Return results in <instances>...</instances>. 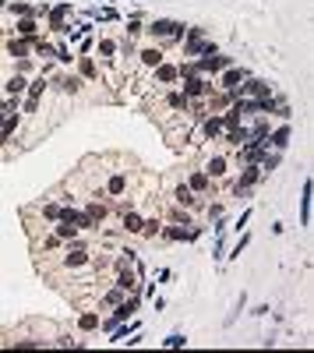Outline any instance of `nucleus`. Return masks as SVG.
Instances as JSON below:
<instances>
[{
    "label": "nucleus",
    "mask_w": 314,
    "mask_h": 353,
    "mask_svg": "<svg viewBox=\"0 0 314 353\" xmlns=\"http://www.w3.org/2000/svg\"><path fill=\"white\" fill-rule=\"evenodd\" d=\"M148 35H152V43H155V46L180 43V39H184V25H180V21H170V18H159V21H152V25H148Z\"/></svg>",
    "instance_id": "obj_1"
},
{
    "label": "nucleus",
    "mask_w": 314,
    "mask_h": 353,
    "mask_svg": "<svg viewBox=\"0 0 314 353\" xmlns=\"http://www.w3.org/2000/svg\"><path fill=\"white\" fill-rule=\"evenodd\" d=\"M187 187H191L194 194H198V198H209V194L215 191V184L209 180V173H205L202 166H194V170H191V177H187Z\"/></svg>",
    "instance_id": "obj_2"
},
{
    "label": "nucleus",
    "mask_w": 314,
    "mask_h": 353,
    "mask_svg": "<svg viewBox=\"0 0 314 353\" xmlns=\"http://www.w3.org/2000/svg\"><path fill=\"white\" fill-rule=\"evenodd\" d=\"M134 60H138L141 71H155V67L163 64V46H155V43H152V46H141V50L134 53Z\"/></svg>",
    "instance_id": "obj_3"
},
{
    "label": "nucleus",
    "mask_w": 314,
    "mask_h": 353,
    "mask_svg": "<svg viewBox=\"0 0 314 353\" xmlns=\"http://www.w3.org/2000/svg\"><path fill=\"white\" fill-rule=\"evenodd\" d=\"M25 89H28V82H25V74H18V71L4 82V96H25Z\"/></svg>",
    "instance_id": "obj_4"
},
{
    "label": "nucleus",
    "mask_w": 314,
    "mask_h": 353,
    "mask_svg": "<svg viewBox=\"0 0 314 353\" xmlns=\"http://www.w3.org/2000/svg\"><path fill=\"white\" fill-rule=\"evenodd\" d=\"M286 141H290V127H279L272 138H265V148L272 145V148H286Z\"/></svg>",
    "instance_id": "obj_5"
},
{
    "label": "nucleus",
    "mask_w": 314,
    "mask_h": 353,
    "mask_svg": "<svg viewBox=\"0 0 314 353\" xmlns=\"http://www.w3.org/2000/svg\"><path fill=\"white\" fill-rule=\"evenodd\" d=\"M14 32H18L21 39H35V18H21V21L14 25Z\"/></svg>",
    "instance_id": "obj_6"
},
{
    "label": "nucleus",
    "mask_w": 314,
    "mask_h": 353,
    "mask_svg": "<svg viewBox=\"0 0 314 353\" xmlns=\"http://www.w3.org/2000/svg\"><path fill=\"white\" fill-rule=\"evenodd\" d=\"M78 67H82V74H85V82H96V78H99V67L92 64V57H82V64H78Z\"/></svg>",
    "instance_id": "obj_7"
},
{
    "label": "nucleus",
    "mask_w": 314,
    "mask_h": 353,
    "mask_svg": "<svg viewBox=\"0 0 314 353\" xmlns=\"http://www.w3.org/2000/svg\"><path fill=\"white\" fill-rule=\"evenodd\" d=\"M78 325H82V332H92V329H99V315H92V311H89V315H82V322H78Z\"/></svg>",
    "instance_id": "obj_8"
}]
</instances>
